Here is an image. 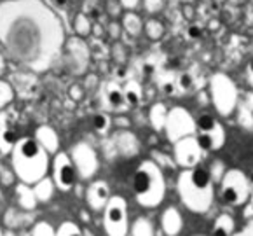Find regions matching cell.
<instances>
[{
    "label": "cell",
    "mask_w": 253,
    "mask_h": 236,
    "mask_svg": "<svg viewBox=\"0 0 253 236\" xmlns=\"http://www.w3.org/2000/svg\"><path fill=\"white\" fill-rule=\"evenodd\" d=\"M210 93L215 110L222 117H229L238 109V88L225 74H215L210 81Z\"/></svg>",
    "instance_id": "6"
},
{
    "label": "cell",
    "mask_w": 253,
    "mask_h": 236,
    "mask_svg": "<svg viewBox=\"0 0 253 236\" xmlns=\"http://www.w3.org/2000/svg\"><path fill=\"white\" fill-rule=\"evenodd\" d=\"M18 179L14 170H2L0 168V186L2 188H11L14 186V180Z\"/></svg>",
    "instance_id": "38"
},
{
    "label": "cell",
    "mask_w": 253,
    "mask_h": 236,
    "mask_svg": "<svg viewBox=\"0 0 253 236\" xmlns=\"http://www.w3.org/2000/svg\"><path fill=\"white\" fill-rule=\"evenodd\" d=\"M84 86L82 84H79V83H74V84H70L68 86V90H67V94H68V98H70L74 103H79L81 100H84Z\"/></svg>",
    "instance_id": "36"
},
{
    "label": "cell",
    "mask_w": 253,
    "mask_h": 236,
    "mask_svg": "<svg viewBox=\"0 0 253 236\" xmlns=\"http://www.w3.org/2000/svg\"><path fill=\"white\" fill-rule=\"evenodd\" d=\"M234 219L232 215L229 214H222L215 219V224L211 228V235L215 236H229V235H234Z\"/></svg>",
    "instance_id": "20"
},
{
    "label": "cell",
    "mask_w": 253,
    "mask_h": 236,
    "mask_svg": "<svg viewBox=\"0 0 253 236\" xmlns=\"http://www.w3.org/2000/svg\"><path fill=\"white\" fill-rule=\"evenodd\" d=\"M176 192L182 203L194 214H205L215 198L213 177L205 168H185L176 180Z\"/></svg>",
    "instance_id": "2"
},
{
    "label": "cell",
    "mask_w": 253,
    "mask_h": 236,
    "mask_svg": "<svg viewBox=\"0 0 253 236\" xmlns=\"http://www.w3.org/2000/svg\"><path fill=\"white\" fill-rule=\"evenodd\" d=\"M96 83H98L96 75H87L86 81H84V90H89V88H93Z\"/></svg>",
    "instance_id": "49"
},
{
    "label": "cell",
    "mask_w": 253,
    "mask_h": 236,
    "mask_svg": "<svg viewBox=\"0 0 253 236\" xmlns=\"http://www.w3.org/2000/svg\"><path fill=\"white\" fill-rule=\"evenodd\" d=\"M145 34L149 39H152V41H159V39H163L164 35V26L163 23L159 21V19H149V21L145 23Z\"/></svg>",
    "instance_id": "33"
},
{
    "label": "cell",
    "mask_w": 253,
    "mask_h": 236,
    "mask_svg": "<svg viewBox=\"0 0 253 236\" xmlns=\"http://www.w3.org/2000/svg\"><path fill=\"white\" fill-rule=\"evenodd\" d=\"M89 2H93V0H89Z\"/></svg>",
    "instance_id": "60"
},
{
    "label": "cell",
    "mask_w": 253,
    "mask_h": 236,
    "mask_svg": "<svg viewBox=\"0 0 253 236\" xmlns=\"http://www.w3.org/2000/svg\"><path fill=\"white\" fill-rule=\"evenodd\" d=\"M103 105H105V109L112 110V112H123V110H126L127 107H129L126 101V96H124L123 88L119 86L117 81H110V83L105 84Z\"/></svg>",
    "instance_id": "14"
},
{
    "label": "cell",
    "mask_w": 253,
    "mask_h": 236,
    "mask_svg": "<svg viewBox=\"0 0 253 236\" xmlns=\"http://www.w3.org/2000/svg\"><path fill=\"white\" fill-rule=\"evenodd\" d=\"M16 142H18V139H16L14 130H9L7 126L0 128V154H11Z\"/></svg>",
    "instance_id": "28"
},
{
    "label": "cell",
    "mask_w": 253,
    "mask_h": 236,
    "mask_svg": "<svg viewBox=\"0 0 253 236\" xmlns=\"http://www.w3.org/2000/svg\"><path fill=\"white\" fill-rule=\"evenodd\" d=\"M121 5L126 9H136L138 4H140V0H119Z\"/></svg>",
    "instance_id": "46"
},
{
    "label": "cell",
    "mask_w": 253,
    "mask_h": 236,
    "mask_svg": "<svg viewBox=\"0 0 253 236\" xmlns=\"http://www.w3.org/2000/svg\"><path fill=\"white\" fill-rule=\"evenodd\" d=\"M26 222V215L21 214L19 210H14V208H9L4 215V224L7 228H19Z\"/></svg>",
    "instance_id": "32"
},
{
    "label": "cell",
    "mask_w": 253,
    "mask_h": 236,
    "mask_svg": "<svg viewBox=\"0 0 253 236\" xmlns=\"http://www.w3.org/2000/svg\"><path fill=\"white\" fill-rule=\"evenodd\" d=\"M14 192H16V203H18L21 210L32 212V210L37 206V196H35L34 188H32L30 184H25L19 180Z\"/></svg>",
    "instance_id": "18"
},
{
    "label": "cell",
    "mask_w": 253,
    "mask_h": 236,
    "mask_svg": "<svg viewBox=\"0 0 253 236\" xmlns=\"http://www.w3.org/2000/svg\"><path fill=\"white\" fill-rule=\"evenodd\" d=\"M114 123H116V126H119V128H127V126H129V119H127V117H117Z\"/></svg>",
    "instance_id": "52"
},
{
    "label": "cell",
    "mask_w": 253,
    "mask_h": 236,
    "mask_svg": "<svg viewBox=\"0 0 253 236\" xmlns=\"http://www.w3.org/2000/svg\"><path fill=\"white\" fill-rule=\"evenodd\" d=\"M161 90H163L164 94H175L176 93V83H175V79L171 77H164L161 79Z\"/></svg>",
    "instance_id": "39"
},
{
    "label": "cell",
    "mask_w": 253,
    "mask_h": 236,
    "mask_svg": "<svg viewBox=\"0 0 253 236\" xmlns=\"http://www.w3.org/2000/svg\"><path fill=\"white\" fill-rule=\"evenodd\" d=\"M34 192L37 196V201H49L54 194V180L47 179V177H42L41 180L34 184Z\"/></svg>",
    "instance_id": "21"
},
{
    "label": "cell",
    "mask_w": 253,
    "mask_h": 236,
    "mask_svg": "<svg viewBox=\"0 0 253 236\" xmlns=\"http://www.w3.org/2000/svg\"><path fill=\"white\" fill-rule=\"evenodd\" d=\"M133 191L134 198L145 208H156L163 203L164 194H166V182L161 166L156 161L140 163L133 175Z\"/></svg>",
    "instance_id": "4"
},
{
    "label": "cell",
    "mask_w": 253,
    "mask_h": 236,
    "mask_svg": "<svg viewBox=\"0 0 253 236\" xmlns=\"http://www.w3.org/2000/svg\"><path fill=\"white\" fill-rule=\"evenodd\" d=\"M123 46L121 44H114V47H112V56L116 58V61L119 65H123V61H124V58H123Z\"/></svg>",
    "instance_id": "42"
},
{
    "label": "cell",
    "mask_w": 253,
    "mask_h": 236,
    "mask_svg": "<svg viewBox=\"0 0 253 236\" xmlns=\"http://www.w3.org/2000/svg\"><path fill=\"white\" fill-rule=\"evenodd\" d=\"M61 56H63V65L68 74L84 75L91 61L89 44L79 35L67 39L63 44V49H61Z\"/></svg>",
    "instance_id": "7"
},
{
    "label": "cell",
    "mask_w": 253,
    "mask_h": 236,
    "mask_svg": "<svg viewBox=\"0 0 253 236\" xmlns=\"http://www.w3.org/2000/svg\"><path fill=\"white\" fill-rule=\"evenodd\" d=\"M30 235H34V236H51V235H56V229L52 228L49 222H45V221H41V222H37V224L34 226V228L30 229Z\"/></svg>",
    "instance_id": "35"
},
{
    "label": "cell",
    "mask_w": 253,
    "mask_h": 236,
    "mask_svg": "<svg viewBox=\"0 0 253 236\" xmlns=\"http://www.w3.org/2000/svg\"><path fill=\"white\" fill-rule=\"evenodd\" d=\"M91 30H93V21L86 12H79L74 18V32L79 37H89Z\"/></svg>",
    "instance_id": "27"
},
{
    "label": "cell",
    "mask_w": 253,
    "mask_h": 236,
    "mask_svg": "<svg viewBox=\"0 0 253 236\" xmlns=\"http://www.w3.org/2000/svg\"><path fill=\"white\" fill-rule=\"evenodd\" d=\"M173 154H175V163L182 166L183 170L196 168L205 156V149L198 142L196 135H189L176 140L175 147H173Z\"/></svg>",
    "instance_id": "11"
},
{
    "label": "cell",
    "mask_w": 253,
    "mask_h": 236,
    "mask_svg": "<svg viewBox=\"0 0 253 236\" xmlns=\"http://www.w3.org/2000/svg\"><path fill=\"white\" fill-rule=\"evenodd\" d=\"M65 41L60 18L42 0L0 2V46L19 67L35 74L49 70Z\"/></svg>",
    "instance_id": "1"
},
{
    "label": "cell",
    "mask_w": 253,
    "mask_h": 236,
    "mask_svg": "<svg viewBox=\"0 0 253 236\" xmlns=\"http://www.w3.org/2000/svg\"><path fill=\"white\" fill-rule=\"evenodd\" d=\"M238 235H241V236H253V217L248 219V222L245 224V228H243L241 231L238 233Z\"/></svg>",
    "instance_id": "44"
},
{
    "label": "cell",
    "mask_w": 253,
    "mask_h": 236,
    "mask_svg": "<svg viewBox=\"0 0 253 236\" xmlns=\"http://www.w3.org/2000/svg\"><path fill=\"white\" fill-rule=\"evenodd\" d=\"M116 142H117V147L121 149V152L127 154V156H131V154L136 152V139H134L133 133H129V131H119L116 135Z\"/></svg>",
    "instance_id": "25"
},
{
    "label": "cell",
    "mask_w": 253,
    "mask_h": 236,
    "mask_svg": "<svg viewBox=\"0 0 253 236\" xmlns=\"http://www.w3.org/2000/svg\"><path fill=\"white\" fill-rule=\"evenodd\" d=\"M252 194V184L245 172L231 168L220 180V196L229 206H243Z\"/></svg>",
    "instance_id": "5"
},
{
    "label": "cell",
    "mask_w": 253,
    "mask_h": 236,
    "mask_svg": "<svg viewBox=\"0 0 253 236\" xmlns=\"http://www.w3.org/2000/svg\"><path fill=\"white\" fill-rule=\"evenodd\" d=\"M93 128L96 133L100 135H108V131H110V126H112V119L108 117V114L105 112H98L93 116Z\"/></svg>",
    "instance_id": "30"
},
{
    "label": "cell",
    "mask_w": 253,
    "mask_h": 236,
    "mask_svg": "<svg viewBox=\"0 0 253 236\" xmlns=\"http://www.w3.org/2000/svg\"><path fill=\"white\" fill-rule=\"evenodd\" d=\"M79 217H81V221L84 222V224H87V222L91 221V215H89V212H87L86 208H81V212H79Z\"/></svg>",
    "instance_id": "51"
},
{
    "label": "cell",
    "mask_w": 253,
    "mask_h": 236,
    "mask_svg": "<svg viewBox=\"0 0 253 236\" xmlns=\"http://www.w3.org/2000/svg\"><path fill=\"white\" fill-rule=\"evenodd\" d=\"M11 86L14 90V93H18L23 98L34 96V93L37 91V79H35V72H16L12 74Z\"/></svg>",
    "instance_id": "16"
},
{
    "label": "cell",
    "mask_w": 253,
    "mask_h": 236,
    "mask_svg": "<svg viewBox=\"0 0 253 236\" xmlns=\"http://www.w3.org/2000/svg\"><path fill=\"white\" fill-rule=\"evenodd\" d=\"M14 90H12L11 83L2 81L0 79V110H4L5 107L11 105V101L14 100Z\"/></svg>",
    "instance_id": "31"
},
{
    "label": "cell",
    "mask_w": 253,
    "mask_h": 236,
    "mask_svg": "<svg viewBox=\"0 0 253 236\" xmlns=\"http://www.w3.org/2000/svg\"><path fill=\"white\" fill-rule=\"evenodd\" d=\"M11 165L21 182L34 186L47 175L49 152L35 139H19L11 150Z\"/></svg>",
    "instance_id": "3"
},
{
    "label": "cell",
    "mask_w": 253,
    "mask_h": 236,
    "mask_svg": "<svg viewBox=\"0 0 253 236\" xmlns=\"http://www.w3.org/2000/svg\"><path fill=\"white\" fill-rule=\"evenodd\" d=\"M143 5L149 12H159L164 5V0H143Z\"/></svg>",
    "instance_id": "41"
},
{
    "label": "cell",
    "mask_w": 253,
    "mask_h": 236,
    "mask_svg": "<svg viewBox=\"0 0 253 236\" xmlns=\"http://www.w3.org/2000/svg\"><path fill=\"white\" fill-rule=\"evenodd\" d=\"M70 157L75 165V170H77V175L82 177V179H93L98 172V156L96 150L89 145V143H75L70 150Z\"/></svg>",
    "instance_id": "12"
},
{
    "label": "cell",
    "mask_w": 253,
    "mask_h": 236,
    "mask_svg": "<svg viewBox=\"0 0 253 236\" xmlns=\"http://www.w3.org/2000/svg\"><path fill=\"white\" fill-rule=\"evenodd\" d=\"M75 179H77V170L72 157L65 152H58L52 161V180L56 188L63 192L70 191L75 186Z\"/></svg>",
    "instance_id": "13"
},
{
    "label": "cell",
    "mask_w": 253,
    "mask_h": 236,
    "mask_svg": "<svg viewBox=\"0 0 253 236\" xmlns=\"http://www.w3.org/2000/svg\"><path fill=\"white\" fill-rule=\"evenodd\" d=\"M164 131H166L168 140L175 143L176 140L196 133V119L183 107H173L171 110H168Z\"/></svg>",
    "instance_id": "10"
},
{
    "label": "cell",
    "mask_w": 253,
    "mask_h": 236,
    "mask_svg": "<svg viewBox=\"0 0 253 236\" xmlns=\"http://www.w3.org/2000/svg\"><path fill=\"white\" fill-rule=\"evenodd\" d=\"M107 11L110 16H117L119 14V9H117V4L116 2H112V0H108L107 2Z\"/></svg>",
    "instance_id": "48"
},
{
    "label": "cell",
    "mask_w": 253,
    "mask_h": 236,
    "mask_svg": "<svg viewBox=\"0 0 253 236\" xmlns=\"http://www.w3.org/2000/svg\"><path fill=\"white\" fill-rule=\"evenodd\" d=\"M166 116H168V109L164 107V103H154L149 110L150 126L156 131H163L164 123H166Z\"/></svg>",
    "instance_id": "22"
},
{
    "label": "cell",
    "mask_w": 253,
    "mask_h": 236,
    "mask_svg": "<svg viewBox=\"0 0 253 236\" xmlns=\"http://www.w3.org/2000/svg\"><path fill=\"white\" fill-rule=\"evenodd\" d=\"M68 2H70V0H54V4L58 5L60 9H65V7H67Z\"/></svg>",
    "instance_id": "56"
},
{
    "label": "cell",
    "mask_w": 253,
    "mask_h": 236,
    "mask_svg": "<svg viewBox=\"0 0 253 236\" xmlns=\"http://www.w3.org/2000/svg\"><path fill=\"white\" fill-rule=\"evenodd\" d=\"M91 34L96 35L98 39L103 37V28H101V26L98 25V23H93V30H91Z\"/></svg>",
    "instance_id": "53"
},
{
    "label": "cell",
    "mask_w": 253,
    "mask_h": 236,
    "mask_svg": "<svg viewBox=\"0 0 253 236\" xmlns=\"http://www.w3.org/2000/svg\"><path fill=\"white\" fill-rule=\"evenodd\" d=\"M239 123L245 128L253 126V93H248L239 105Z\"/></svg>",
    "instance_id": "26"
},
{
    "label": "cell",
    "mask_w": 253,
    "mask_h": 236,
    "mask_svg": "<svg viewBox=\"0 0 253 236\" xmlns=\"http://www.w3.org/2000/svg\"><path fill=\"white\" fill-rule=\"evenodd\" d=\"M126 75H127L126 67H124V65H117V68H116V79H124Z\"/></svg>",
    "instance_id": "50"
},
{
    "label": "cell",
    "mask_w": 253,
    "mask_h": 236,
    "mask_svg": "<svg viewBox=\"0 0 253 236\" xmlns=\"http://www.w3.org/2000/svg\"><path fill=\"white\" fill-rule=\"evenodd\" d=\"M103 226L107 235L124 236L129 233L127 203L123 196H110L103 208Z\"/></svg>",
    "instance_id": "8"
},
{
    "label": "cell",
    "mask_w": 253,
    "mask_h": 236,
    "mask_svg": "<svg viewBox=\"0 0 253 236\" xmlns=\"http://www.w3.org/2000/svg\"><path fill=\"white\" fill-rule=\"evenodd\" d=\"M196 139L201 143L205 150H218L225 143V130H223L222 123L216 121L210 114H201L196 119Z\"/></svg>",
    "instance_id": "9"
},
{
    "label": "cell",
    "mask_w": 253,
    "mask_h": 236,
    "mask_svg": "<svg viewBox=\"0 0 253 236\" xmlns=\"http://www.w3.org/2000/svg\"><path fill=\"white\" fill-rule=\"evenodd\" d=\"M187 37L192 39V41L201 39L203 37V28L199 25H196V23H192V25L187 26Z\"/></svg>",
    "instance_id": "40"
},
{
    "label": "cell",
    "mask_w": 253,
    "mask_h": 236,
    "mask_svg": "<svg viewBox=\"0 0 253 236\" xmlns=\"http://www.w3.org/2000/svg\"><path fill=\"white\" fill-rule=\"evenodd\" d=\"M143 74L147 75V77H152L154 74H156V65H152V63H143Z\"/></svg>",
    "instance_id": "47"
},
{
    "label": "cell",
    "mask_w": 253,
    "mask_h": 236,
    "mask_svg": "<svg viewBox=\"0 0 253 236\" xmlns=\"http://www.w3.org/2000/svg\"><path fill=\"white\" fill-rule=\"evenodd\" d=\"M161 226H163V231L169 236H175L182 231L183 228V219L180 215V212L175 206H168L163 212V217H161Z\"/></svg>",
    "instance_id": "17"
},
{
    "label": "cell",
    "mask_w": 253,
    "mask_h": 236,
    "mask_svg": "<svg viewBox=\"0 0 253 236\" xmlns=\"http://www.w3.org/2000/svg\"><path fill=\"white\" fill-rule=\"evenodd\" d=\"M252 184H253V177H252Z\"/></svg>",
    "instance_id": "59"
},
{
    "label": "cell",
    "mask_w": 253,
    "mask_h": 236,
    "mask_svg": "<svg viewBox=\"0 0 253 236\" xmlns=\"http://www.w3.org/2000/svg\"><path fill=\"white\" fill-rule=\"evenodd\" d=\"M5 126H7V116L0 110V128H5Z\"/></svg>",
    "instance_id": "55"
},
{
    "label": "cell",
    "mask_w": 253,
    "mask_h": 236,
    "mask_svg": "<svg viewBox=\"0 0 253 236\" xmlns=\"http://www.w3.org/2000/svg\"><path fill=\"white\" fill-rule=\"evenodd\" d=\"M5 70H7V58H5L4 51H0V77L5 74Z\"/></svg>",
    "instance_id": "45"
},
{
    "label": "cell",
    "mask_w": 253,
    "mask_h": 236,
    "mask_svg": "<svg viewBox=\"0 0 253 236\" xmlns=\"http://www.w3.org/2000/svg\"><path fill=\"white\" fill-rule=\"evenodd\" d=\"M250 215L253 217V198H252V201H250L248 208H246V217H250Z\"/></svg>",
    "instance_id": "57"
},
{
    "label": "cell",
    "mask_w": 253,
    "mask_h": 236,
    "mask_svg": "<svg viewBox=\"0 0 253 236\" xmlns=\"http://www.w3.org/2000/svg\"><path fill=\"white\" fill-rule=\"evenodd\" d=\"M190 9H192L190 5H185V7H183V12H185L187 18H190V14H192V11H190Z\"/></svg>",
    "instance_id": "58"
},
{
    "label": "cell",
    "mask_w": 253,
    "mask_h": 236,
    "mask_svg": "<svg viewBox=\"0 0 253 236\" xmlns=\"http://www.w3.org/2000/svg\"><path fill=\"white\" fill-rule=\"evenodd\" d=\"M129 235L134 236H150L154 235V226L147 217H138L134 224L129 228Z\"/></svg>",
    "instance_id": "29"
},
{
    "label": "cell",
    "mask_w": 253,
    "mask_h": 236,
    "mask_svg": "<svg viewBox=\"0 0 253 236\" xmlns=\"http://www.w3.org/2000/svg\"><path fill=\"white\" fill-rule=\"evenodd\" d=\"M123 91L129 107H136V105H140L143 101V90L136 81H127L126 86L123 88Z\"/></svg>",
    "instance_id": "23"
},
{
    "label": "cell",
    "mask_w": 253,
    "mask_h": 236,
    "mask_svg": "<svg viewBox=\"0 0 253 236\" xmlns=\"http://www.w3.org/2000/svg\"><path fill=\"white\" fill-rule=\"evenodd\" d=\"M56 235H60V236H68V235H81V228H79L75 222H63V224L60 226V228L56 229Z\"/></svg>",
    "instance_id": "37"
},
{
    "label": "cell",
    "mask_w": 253,
    "mask_h": 236,
    "mask_svg": "<svg viewBox=\"0 0 253 236\" xmlns=\"http://www.w3.org/2000/svg\"><path fill=\"white\" fill-rule=\"evenodd\" d=\"M35 140L44 147L47 152H56L60 149V139L51 126H39L35 131Z\"/></svg>",
    "instance_id": "19"
},
{
    "label": "cell",
    "mask_w": 253,
    "mask_h": 236,
    "mask_svg": "<svg viewBox=\"0 0 253 236\" xmlns=\"http://www.w3.org/2000/svg\"><path fill=\"white\" fill-rule=\"evenodd\" d=\"M108 34H110L112 39H119V34H121V26L119 23L112 21L110 25H108Z\"/></svg>",
    "instance_id": "43"
},
{
    "label": "cell",
    "mask_w": 253,
    "mask_h": 236,
    "mask_svg": "<svg viewBox=\"0 0 253 236\" xmlns=\"http://www.w3.org/2000/svg\"><path fill=\"white\" fill-rule=\"evenodd\" d=\"M175 83H176V91H180V93H187V91L192 90L194 79L189 72H182V74H178V77L175 79Z\"/></svg>",
    "instance_id": "34"
},
{
    "label": "cell",
    "mask_w": 253,
    "mask_h": 236,
    "mask_svg": "<svg viewBox=\"0 0 253 236\" xmlns=\"http://www.w3.org/2000/svg\"><path fill=\"white\" fill-rule=\"evenodd\" d=\"M123 28L126 30V34H129L131 37H136L140 32L143 30V21L138 14H134L133 11L126 12L123 16Z\"/></svg>",
    "instance_id": "24"
},
{
    "label": "cell",
    "mask_w": 253,
    "mask_h": 236,
    "mask_svg": "<svg viewBox=\"0 0 253 236\" xmlns=\"http://www.w3.org/2000/svg\"><path fill=\"white\" fill-rule=\"evenodd\" d=\"M248 81H250V84L253 86V60L248 61Z\"/></svg>",
    "instance_id": "54"
},
{
    "label": "cell",
    "mask_w": 253,
    "mask_h": 236,
    "mask_svg": "<svg viewBox=\"0 0 253 236\" xmlns=\"http://www.w3.org/2000/svg\"><path fill=\"white\" fill-rule=\"evenodd\" d=\"M108 198H110V189H108V184L105 180H94L86 191V201L94 212L103 210Z\"/></svg>",
    "instance_id": "15"
}]
</instances>
